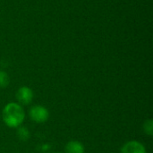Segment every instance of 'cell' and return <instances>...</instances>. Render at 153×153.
Segmentation results:
<instances>
[{
	"instance_id": "obj_1",
	"label": "cell",
	"mask_w": 153,
	"mask_h": 153,
	"mask_svg": "<svg viewBox=\"0 0 153 153\" xmlns=\"http://www.w3.org/2000/svg\"><path fill=\"white\" fill-rule=\"evenodd\" d=\"M4 123L10 128H17L25 120V112L22 105L16 102H10L4 106L2 111Z\"/></svg>"
},
{
	"instance_id": "obj_4",
	"label": "cell",
	"mask_w": 153,
	"mask_h": 153,
	"mask_svg": "<svg viewBox=\"0 0 153 153\" xmlns=\"http://www.w3.org/2000/svg\"><path fill=\"white\" fill-rule=\"evenodd\" d=\"M121 153H147V151L141 142L133 140L126 143L122 146Z\"/></svg>"
},
{
	"instance_id": "obj_8",
	"label": "cell",
	"mask_w": 153,
	"mask_h": 153,
	"mask_svg": "<svg viewBox=\"0 0 153 153\" xmlns=\"http://www.w3.org/2000/svg\"><path fill=\"white\" fill-rule=\"evenodd\" d=\"M10 83V77L4 71H0V88H6Z\"/></svg>"
},
{
	"instance_id": "obj_7",
	"label": "cell",
	"mask_w": 153,
	"mask_h": 153,
	"mask_svg": "<svg viewBox=\"0 0 153 153\" xmlns=\"http://www.w3.org/2000/svg\"><path fill=\"white\" fill-rule=\"evenodd\" d=\"M143 132H144L147 135H149V136H152L153 135V120L152 119V118L147 119V120L143 123Z\"/></svg>"
},
{
	"instance_id": "obj_5",
	"label": "cell",
	"mask_w": 153,
	"mask_h": 153,
	"mask_svg": "<svg viewBox=\"0 0 153 153\" xmlns=\"http://www.w3.org/2000/svg\"><path fill=\"white\" fill-rule=\"evenodd\" d=\"M65 153H84L85 147L83 143H82L81 142L73 140L65 144Z\"/></svg>"
},
{
	"instance_id": "obj_2",
	"label": "cell",
	"mask_w": 153,
	"mask_h": 153,
	"mask_svg": "<svg viewBox=\"0 0 153 153\" xmlns=\"http://www.w3.org/2000/svg\"><path fill=\"white\" fill-rule=\"evenodd\" d=\"M30 118L38 124H43L49 118L48 109L42 105H34L29 110Z\"/></svg>"
},
{
	"instance_id": "obj_6",
	"label": "cell",
	"mask_w": 153,
	"mask_h": 153,
	"mask_svg": "<svg viewBox=\"0 0 153 153\" xmlns=\"http://www.w3.org/2000/svg\"><path fill=\"white\" fill-rule=\"evenodd\" d=\"M16 136L18 137V139L20 141H22V142H27L30 139V130L26 126H20L19 127H17Z\"/></svg>"
},
{
	"instance_id": "obj_3",
	"label": "cell",
	"mask_w": 153,
	"mask_h": 153,
	"mask_svg": "<svg viewBox=\"0 0 153 153\" xmlns=\"http://www.w3.org/2000/svg\"><path fill=\"white\" fill-rule=\"evenodd\" d=\"M15 97L20 105L27 106L32 102L34 98V92L31 88L28 86H22L16 91Z\"/></svg>"
}]
</instances>
